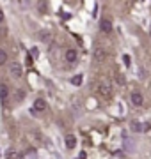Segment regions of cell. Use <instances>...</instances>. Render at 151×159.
<instances>
[{
	"instance_id": "cell-1",
	"label": "cell",
	"mask_w": 151,
	"mask_h": 159,
	"mask_svg": "<svg viewBox=\"0 0 151 159\" xmlns=\"http://www.w3.org/2000/svg\"><path fill=\"white\" fill-rule=\"evenodd\" d=\"M9 74H11L14 80H18V78H22L23 69H22V66H20L18 62H14V64H11V66H9Z\"/></svg>"
},
{
	"instance_id": "cell-2",
	"label": "cell",
	"mask_w": 151,
	"mask_h": 159,
	"mask_svg": "<svg viewBox=\"0 0 151 159\" xmlns=\"http://www.w3.org/2000/svg\"><path fill=\"white\" fill-rule=\"evenodd\" d=\"M0 101H2L4 106L9 101V89H7V85H0Z\"/></svg>"
},
{
	"instance_id": "cell-3",
	"label": "cell",
	"mask_w": 151,
	"mask_h": 159,
	"mask_svg": "<svg viewBox=\"0 0 151 159\" xmlns=\"http://www.w3.org/2000/svg\"><path fill=\"white\" fill-rule=\"evenodd\" d=\"M130 131H134V133H142L146 131V125L139 120H134V122H130Z\"/></svg>"
},
{
	"instance_id": "cell-4",
	"label": "cell",
	"mask_w": 151,
	"mask_h": 159,
	"mask_svg": "<svg viewBox=\"0 0 151 159\" xmlns=\"http://www.w3.org/2000/svg\"><path fill=\"white\" fill-rule=\"evenodd\" d=\"M98 90H100V94H103L105 97H110V94H112V90H110V85H109L107 81H101V83H100Z\"/></svg>"
},
{
	"instance_id": "cell-5",
	"label": "cell",
	"mask_w": 151,
	"mask_h": 159,
	"mask_svg": "<svg viewBox=\"0 0 151 159\" xmlns=\"http://www.w3.org/2000/svg\"><path fill=\"white\" fill-rule=\"evenodd\" d=\"M100 30L105 32V34L112 32V21L110 20H101V23H100Z\"/></svg>"
},
{
	"instance_id": "cell-6",
	"label": "cell",
	"mask_w": 151,
	"mask_h": 159,
	"mask_svg": "<svg viewBox=\"0 0 151 159\" xmlns=\"http://www.w3.org/2000/svg\"><path fill=\"white\" fill-rule=\"evenodd\" d=\"M76 58H78V53H76V50H68V51H66V62L75 64Z\"/></svg>"
},
{
	"instance_id": "cell-7",
	"label": "cell",
	"mask_w": 151,
	"mask_h": 159,
	"mask_svg": "<svg viewBox=\"0 0 151 159\" xmlns=\"http://www.w3.org/2000/svg\"><path fill=\"white\" fill-rule=\"evenodd\" d=\"M132 102H134L135 106H142V102H144L142 94H140V92H134V94H132Z\"/></svg>"
},
{
	"instance_id": "cell-8",
	"label": "cell",
	"mask_w": 151,
	"mask_h": 159,
	"mask_svg": "<svg viewBox=\"0 0 151 159\" xmlns=\"http://www.w3.org/2000/svg\"><path fill=\"white\" fill-rule=\"evenodd\" d=\"M45 108H46L45 99H36V102H34V110L36 111H45Z\"/></svg>"
},
{
	"instance_id": "cell-9",
	"label": "cell",
	"mask_w": 151,
	"mask_h": 159,
	"mask_svg": "<svg viewBox=\"0 0 151 159\" xmlns=\"http://www.w3.org/2000/svg\"><path fill=\"white\" fill-rule=\"evenodd\" d=\"M75 145H76V138L73 136V134H68V136H66V147L75 148Z\"/></svg>"
},
{
	"instance_id": "cell-10",
	"label": "cell",
	"mask_w": 151,
	"mask_h": 159,
	"mask_svg": "<svg viewBox=\"0 0 151 159\" xmlns=\"http://www.w3.org/2000/svg\"><path fill=\"white\" fill-rule=\"evenodd\" d=\"M7 159H23V156L20 152H16V150H9L7 152Z\"/></svg>"
},
{
	"instance_id": "cell-11",
	"label": "cell",
	"mask_w": 151,
	"mask_h": 159,
	"mask_svg": "<svg viewBox=\"0 0 151 159\" xmlns=\"http://www.w3.org/2000/svg\"><path fill=\"white\" fill-rule=\"evenodd\" d=\"M82 74H76V76H73V78H71V83H73V85H76V87H80L82 85Z\"/></svg>"
},
{
	"instance_id": "cell-12",
	"label": "cell",
	"mask_w": 151,
	"mask_h": 159,
	"mask_svg": "<svg viewBox=\"0 0 151 159\" xmlns=\"http://www.w3.org/2000/svg\"><path fill=\"white\" fill-rule=\"evenodd\" d=\"M6 62H7V53L0 48V66H4Z\"/></svg>"
},
{
	"instance_id": "cell-13",
	"label": "cell",
	"mask_w": 151,
	"mask_h": 159,
	"mask_svg": "<svg viewBox=\"0 0 151 159\" xmlns=\"http://www.w3.org/2000/svg\"><path fill=\"white\" fill-rule=\"evenodd\" d=\"M27 154H29V156H32V157H36V152H34V148H29V152H27Z\"/></svg>"
},
{
	"instance_id": "cell-14",
	"label": "cell",
	"mask_w": 151,
	"mask_h": 159,
	"mask_svg": "<svg viewBox=\"0 0 151 159\" xmlns=\"http://www.w3.org/2000/svg\"><path fill=\"white\" fill-rule=\"evenodd\" d=\"M78 157H80V159H85V157H87V154H85V152H80V156H78Z\"/></svg>"
},
{
	"instance_id": "cell-15",
	"label": "cell",
	"mask_w": 151,
	"mask_h": 159,
	"mask_svg": "<svg viewBox=\"0 0 151 159\" xmlns=\"http://www.w3.org/2000/svg\"><path fill=\"white\" fill-rule=\"evenodd\" d=\"M4 21V14H2V11H0V23Z\"/></svg>"
},
{
	"instance_id": "cell-16",
	"label": "cell",
	"mask_w": 151,
	"mask_h": 159,
	"mask_svg": "<svg viewBox=\"0 0 151 159\" xmlns=\"http://www.w3.org/2000/svg\"><path fill=\"white\" fill-rule=\"evenodd\" d=\"M149 35H151V30H149Z\"/></svg>"
}]
</instances>
